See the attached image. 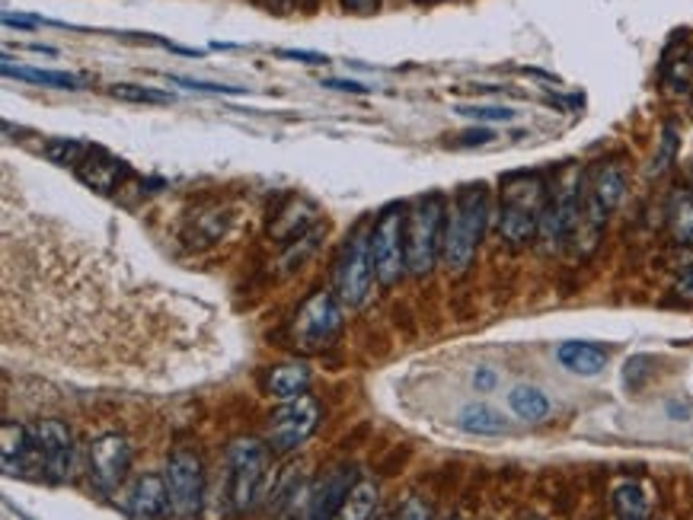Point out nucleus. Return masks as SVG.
I'll use <instances>...</instances> for the list:
<instances>
[{
	"label": "nucleus",
	"mask_w": 693,
	"mask_h": 520,
	"mask_svg": "<svg viewBox=\"0 0 693 520\" xmlns=\"http://www.w3.org/2000/svg\"><path fill=\"white\" fill-rule=\"evenodd\" d=\"M323 418V409L314 396H300L292 403H282L279 409L269 415V435L265 444L272 453H292L300 444L310 441V435L317 431Z\"/></svg>",
	"instance_id": "nucleus-11"
},
{
	"label": "nucleus",
	"mask_w": 693,
	"mask_h": 520,
	"mask_svg": "<svg viewBox=\"0 0 693 520\" xmlns=\"http://www.w3.org/2000/svg\"><path fill=\"white\" fill-rule=\"evenodd\" d=\"M671 233L678 243H693V195H684L671 211Z\"/></svg>",
	"instance_id": "nucleus-26"
},
{
	"label": "nucleus",
	"mask_w": 693,
	"mask_h": 520,
	"mask_svg": "<svg viewBox=\"0 0 693 520\" xmlns=\"http://www.w3.org/2000/svg\"><path fill=\"white\" fill-rule=\"evenodd\" d=\"M0 450H3V473H16V476H30V466H36V473L42 476L38 470V453L36 444H33V431L20 421H3L0 425Z\"/></svg>",
	"instance_id": "nucleus-17"
},
{
	"label": "nucleus",
	"mask_w": 693,
	"mask_h": 520,
	"mask_svg": "<svg viewBox=\"0 0 693 520\" xmlns=\"http://www.w3.org/2000/svg\"><path fill=\"white\" fill-rule=\"evenodd\" d=\"M33 444L38 453V470L48 483H68L77 466V444L73 431L58 418H38L30 425Z\"/></svg>",
	"instance_id": "nucleus-12"
},
{
	"label": "nucleus",
	"mask_w": 693,
	"mask_h": 520,
	"mask_svg": "<svg viewBox=\"0 0 693 520\" xmlns=\"http://www.w3.org/2000/svg\"><path fill=\"white\" fill-rule=\"evenodd\" d=\"M457 421H461V428L470 431V435H505V431H509V421H505L496 409L482 406V403L464 406L461 415H457Z\"/></svg>",
	"instance_id": "nucleus-22"
},
{
	"label": "nucleus",
	"mask_w": 693,
	"mask_h": 520,
	"mask_svg": "<svg viewBox=\"0 0 693 520\" xmlns=\"http://www.w3.org/2000/svg\"><path fill=\"white\" fill-rule=\"evenodd\" d=\"M454 112L464 118H474V122H514L518 118V112L509 106H457Z\"/></svg>",
	"instance_id": "nucleus-28"
},
{
	"label": "nucleus",
	"mask_w": 693,
	"mask_h": 520,
	"mask_svg": "<svg viewBox=\"0 0 693 520\" xmlns=\"http://www.w3.org/2000/svg\"><path fill=\"white\" fill-rule=\"evenodd\" d=\"M377 3L380 0H342V7L349 13H371V10H377Z\"/></svg>",
	"instance_id": "nucleus-37"
},
{
	"label": "nucleus",
	"mask_w": 693,
	"mask_h": 520,
	"mask_svg": "<svg viewBox=\"0 0 693 520\" xmlns=\"http://www.w3.org/2000/svg\"><path fill=\"white\" fill-rule=\"evenodd\" d=\"M374 281L377 271L371 256V223H359L332 265V294L342 300V307H362L374 291Z\"/></svg>",
	"instance_id": "nucleus-6"
},
{
	"label": "nucleus",
	"mask_w": 693,
	"mask_h": 520,
	"mask_svg": "<svg viewBox=\"0 0 693 520\" xmlns=\"http://www.w3.org/2000/svg\"><path fill=\"white\" fill-rule=\"evenodd\" d=\"M496 135L489 128H474V131H464V138H457V148H470V145H489Z\"/></svg>",
	"instance_id": "nucleus-33"
},
{
	"label": "nucleus",
	"mask_w": 693,
	"mask_h": 520,
	"mask_svg": "<svg viewBox=\"0 0 693 520\" xmlns=\"http://www.w3.org/2000/svg\"><path fill=\"white\" fill-rule=\"evenodd\" d=\"M167 492H170V508L180 520H192L205 508V466L195 450H173L167 457Z\"/></svg>",
	"instance_id": "nucleus-10"
},
{
	"label": "nucleus",
	"mask_w": 693,
	"mask_h": 520,
	"mask_svg": "<svg viewBox=\"0 0 693 520\" xmlns=\"http://www.w3.org/2000/svg\"><path fill=\"white\" fill-rule=\"evenodd\" d=\"M509 406L524 421H544L549 415V400L537 386H514L509 393Z\"/></svg>",
	"instance_id": "nucleus-24"
},
{
	"label": "nucleus",
	"mask_w": 693,
	"mask_h": 520,
	"mask_svg": "<svg viewBox=\"0 0 693 520\" xmlns=\"http://www.w3.org/2000/svg\"><path fill=\"white\" fill-rule=\"evenodd\" d=\"M674 294L681 300H691L693 303V268H688L678 281H674Z\"/></svg>",
	"instance_id": "nucleus-35"
},
{
	"label": "nucleus",
	"mask_w": 693,
	"mask_h": 520,
	"mask_svg": "<svg viewBox=\"0 0 693 520\" xmlns=\"http://www.w3.org/2000/svg\"><path fill=\"white\" fill-rule=\"evenodd\" d=\"M320 86L339 90V93H371V86H365V83H359V80H339V77H323Z\"/></svg>",
	"instance_id": "nucleus-32"
},
{
	"label": "nucleus",
	"mask_w": 693,
	"mask_h": 520,
	"mask_svg": "<svg viewBox=\"0 0 693 520\" xmlns=\"http://www.w3.org/2000/svg\"><path fill=\"white\" fill-rule=\"evenodd\" d=\"M617 520H646L649 518V495L639 483H621L611 495Z\"/></svg>",
	"instance_id": "nucleus-21"
},
{
	"label": "nucleus",
	"mask_w": 693,
	"mask_h": 520,
	"mask_svg": "<svg viewBox=\"0 0 693 520\" xmlns=\"http://www.w3.org/2000/svg\"><path fill=\"white\" fill-rule=\"evenodd\" d=\"M45 153H48V160L52 163H80V157L87 153V145H80V141H68V138H58V141H48L45 145Z\"/></svg>",
	"instance_id": "nucleus-27"
},
{
	"label": "nucleus",
	"mask_w": 693,
	"mask_h": 520,
	"mask_svg": "<svg viewBox=\"0 0 693 520\" xmlns=\"http://www.w3.org/2000/svg\"><path fill=\"white\" fill-rule=\"evenodd\" d=\"M691 183H693V163H691Z\"/></svg>",
	"instance_id": "nucleus-38"
},
{
	"label": "nucleus",
	"mask_w": 693,
	"mask_h": 520,
	"mask_svg": "<svg viewBox=\"0 0 693 520\" xmlns=\"http://www.w3.org/2000/svg\"><path fill=\"white\" fill-rule=\"evenodd\" d=\"M474 386L476 390H492L496 386V371H489V368H479L474 373Z\"/></svg>",
	"instance_id": "nucleus-36"
},
{
	"label": "nucleus",
	"mask_w": 693,
	"mask_h": 520,
	"mask_svg": "<svg viewBox=\"0 0 693 520\" xmlns=\"http://www.w3.org/2000/svg\"><path fill=\"white\" fill-rule=\"evenodd\" d=\"M556 361L576 377H598L607 368V348L582 338H569L556 348Z\"/></svg>",
	"instance_id": "nucleus-18"
},
{
	"label": "nucleus",
	"mask_w": 693,
	"mask_h": 520,
	"mask_svg": "<svg viewBox=\"0 0 693 520\" xmlns=\"http://www.w3.org/2000/svg\"><path fill=\"white\" fill-rule=\"evenodd\" d=\"M132 470V444L122 435H100L87 450V473L100 495L118 492Z\"/></svg>",
	"instance_id": "nucleus-13"
},
{
	"label": "nucleus",
	"mask_w": 693,
	"mask_h": 520,
	"mask_svg": "<svg viewBox=\"0 0 693 520\" xmlns=\"http://www.w3.org/2000/svg\"><path fill=\"white\" fill-rule=\"evenodd\" d=\"M73 170H77V180L83 186L100 192V195H110L112 188L122 186L132 176L125 160H118V157H112L100 148H87V153L80 157V163Z\"/></svg>",
	"instance_id": "nucleus-16"
},
{
	"label": "nucleus",
	"mask_w": 693,
	"mask_h": 520,
	"mask_svg": "<svg viewBox=\"0 0 693 520\" xmlns=\"http://www.w3.org/2000/svg\"><path fill=\"white\" fill-rule=\"evenodd\" d=\"M444 195L432 192L416 198L406 208V265L409 275H429L441 262V246H444Z\"/></svg>",
	"instance_id": "nucleus-5"
},
{
	"label": "nucleus",
	"mask_w": 693,
	"mask_h": 520,
	"mask_svg": "<svg viewBox=\"0 0 693 520\" xmlns=\"http://www.w3.org/2000/svg\"><path fill=\"white\" fill-rule=\"evenodd\" d=\"M307 390H310V371H307V365H297V361L275 365L262 380V393L279 403L300 400V396H307Z\"/></svg>",
	"instance_id": "nucleus-19"
},
{
	"label": "nucleus",
	"mask_w": 693,
	"mask_h": 520,
	"mask_svg": "<svg viewBox=\"0 0 693 520\" xmlns=\"http://www.w3.org/2000/svg\"><path fill=\"white\" fill-rule=\"evenodd\" d=\"M342 333V300L332 291H314L297 307L292 320V345L304 351H323Z\"/></svg>",
	"instance_id": "nucleus-9"
},
{
	"label": "nucleus",
	"mask_w": 693,
	"mask_h": 520,
	"mask_svg": "<svg viewBox=\"0 0 693 520\" xmlns=\"http://www.w3.org/2000/svg\"><path fill=\"white\" fill-rule=\"evenodd\" d=\"M549 186L537 173H514L499 198V236L509 246H527L541 236Z\"/></svg>",
	"instance_id": "nucleus-2"
},
{
	"label": "nucleus",
	"mask_w": 693,
	"mask_h": 520,
	"mask_svg": "<svg viewBox=\"0 0 693 520\" xmlns=\"http://www.w3.org/2000/svg\"><path fill=\"white\" fill-rule=\"evenodd\" d=\"M282 3H292V0H282Z\"/></svg>",
	"instance_id": "nucleus-40"
},
{
	"label": "nucleus",
	"mask_w": 693,
	"mask_h": 520,
	"mask_svg": "<svg viewBox=\"0 0 693 520\" xmlns=\"http://www.w3.org/2000/svg\"><path fill=\"white\" fill-rule=\"evenodd\" d=\"M492 215V192L486 183H467L454 192L447 221H444V246L441 262L447 271H467L476 250L486 236Z\"/></svg>",
	"instance_id": "nucleus-1"
},
{
	"label": "nucleus",
	"mask_w": 693,
	"mask_h": 520,
	"mask_svg": "<svg viewBox=\"0 0 693 520\" xmlns=\"http://www.w3.org/2000/svg\"><path fill=\"white\" fill-rule=\"evenodd\" d=\"M279 58H288V61H304V65H327V55L320 51H279Z\"/></svg>",
	"instance_id": "nucleus-34"
},
{
	"label": "nucleus",
	"mask_w": 693,
	"mask_h": 520,
	"mask_svg": "<svg viewBox=\"0 0 693 520\" xmlns=\"http://www.w3.org/2000/svg\"><path fill=\"white\" fill-rule=\"evenodd\" d=\"M623 192H626V176H623L617 163H601L584 176L582 215H579V227H576V236H572L579 253L594 250L604 223L611 221V215L621 208Z\"/></svg>",
	"instance_id": "nucleus-4"
},
{
	"label": "nucleus",
	"mask_w": 693,
	"mask_h": 520,
	"mask_svg": "<svg viewBox=\"0 0 693 520\" xmlns=\"http://www.w3.org/2000/svg\"><path fill=\"white\" fill-rule=\"evenodd\" d=\"M125 511L135 520H163L173 515L167 479L157 473H145L125 488Z\"/></svg>",
	"instance_id": "nucleus-15"
},
{
	"label": "nucleus",
	"mask_w": 693,
	"mask_h": 520,
	"mask_svg": "<svg viewBox=\"0 0 693 520\" xmlns=\"http://www.w3.org/2000/svg\"><path fill=\"white\" fill-rule=\"evenodd\" d=\"M582 170L566 166L559 183L549 188L547 211H544V221H541V240H544L547 250H559L576 236L579 215H582Z\"/></svg>",
	"instance_id": "nucleus-7"
},
{
	"label": "nucleus",
	"mask_w": 693,
	"mask_h": 520,
	"mask_svg": "<svg viewBox=\"0 0 693 520\" xmlns=\"http://www.w3.org/2000/svg\"><path fill=\"white\" fill-rule=\"evenodd\" d=\"M3 77H13V80H26V83H36V86H55V90H80V86H83V77L68 74V71H42V68H13L10 61L3 65Z\"/></svg>",
	"instance_id": "nucleus-23"
},
{
	"label": "nucleus",
	"mask_w": 693,
	"mask_h": 520,
	"mask_svg": "<svg viewBox=\"0 0 693 520\" xmlns=\"http://www.w3.org/2000/svg\"><path fill=\"white\" fill-rule=\"evenodd\" d=\"M377 505H380V485L374 479H359L332 520H374Z\"/></svg>",
	"instance_id": "nucleus-20"
},
{
	"label": "nucleus",
	"mask_w": 693,
	"mask_h": 520,
	"mask_svg": "<svg viewBox=\"0 0 693 520\" xmlns=\"http://www.w3.org/2000/svg\"><path fill=\"white\" fill-rule=\"evenodd\" d=\"M110 96L122 100V103H154V106H163V103L173 100L170 93L154 90V86H141V83H112Z\"/></svg>",
	"instance_id": "nucleus-25"
},
{
	"label": "nucleus",
	"mask_w": 693,
	"mask_h": 520,
	"mask_svg": "<svg viewBox=\"0 0 693 520\" xmlns=\"http://www.w3.org/2000/svg\"><path fill=\"white\" fill-rule=\"evenodd\" d=\"M170 83H180V86H185V90H198V93H230V96L247 93L243 86H230V83H208V80H189V77H170Z\"/></svg>",
	"instance_id": "nucleus-30"
},
{
	"label": "nucleus",
	"mask_w": 693,
	"mask_h": 520,
	"mask_svg": "<svg viewBox=\"0 0 693 520\" xmlns=\"http://www.w3.org/2000/svg\"><path fill=\"white\" fill-rule=\"evenodd\" d=\"M390 520H435V508H432V501H425L419 495H409Z\"/></svg>",
	"instance_id": "nucleus-29"
},
{
	"label": "nucleus",
	"mask_w": 693,
	"mask_h": 520,
	"mask_svg": "<svg viewBox=\"0 0 693 520\" xmlns=\"http://www.w3.org/2000/svg\"><path fill=\"white\" fill-rule=\"evenodd\" d=\"M674 150H678V138H674V128L668 125V128H664V135H661V150H658V153H656L652 173H661V170H668V163H671Z\"/></svg>",
	"instance_id": "nucleus-31"
},
{
	"label": "nucleus",
	"mask_w": 693,
	"mask_h": 520,
	"mask_svg": "<svg viewBox=\"0 0 693 520\" xmlns=\"http://www.w3.org/2000/svg\"><path fill=\"white\" fill-rule=\"evenodd\" d=\"M227 483L224 495L234 515H250L265 498L269 485V444L253 438H237L227 447Z\"/></svg>",
	"instance_id": "nucleus-3"
},
{
	"label": "nucleus",
	"mask_w": 693,
	"mask_h": 520,
	"mask_svg": "<svg viewBox=\"0 0 693 520\" xmlns=\"http://www.w3.org/2000/svg\"><path fill=\"white\" fill-rule=\"evenodd\" d=\"M447 520H464V518H447Z\"/></svg>",
	"instance_id": "nucleus-39"
},
{
	"label": "nucleus",
	"mask_w": 693,
	"mask_h": 520,
	"mask_svg": "<svg viewBox=\"0 0 693 520\" xmlns=\"http://www.w3.org/2000/svg\"><path fill=\"white\" fill-rule=\"evenodd\" d=\"M359 485V466L355 463H336L317 483L310 485L307 495V520H332L349 492Z\"/></svg>",
	"instance_id": "nucleus-14"
},
{
	"label": "nucleus",
	"mask_w": 693,
	"mask_h": 520,
	"mask_svg": "<svg viewBox=\"0 0 693 520\" xmlns=\"http://www.w3.org/2000/svg\"><path fill=\"white\" fill-rule=\"evenodd\" d=\"M371 256H374V271H377L380 288H394L409 271V265H406V205H390L374 218Z\"/></svg>",
	"instance_id": "nucleus-8"
}]
</instances>
